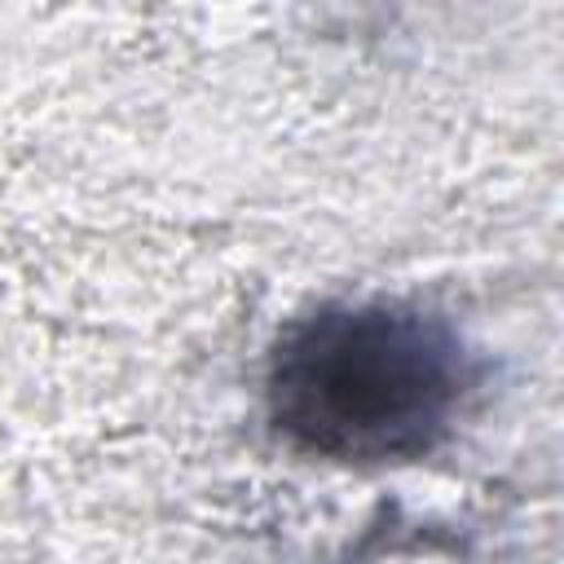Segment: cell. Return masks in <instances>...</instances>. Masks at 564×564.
Instances as JSON below:
<instances>
[{
    "label": "cell",
    "instance_id": "1",
    "mask_svg": "<svg viewBox=\"0 0 564 564\" xmlns=\"http://www.w3.org/2000/svg\"><path fill=\"white\" fill-rule=\"evenodd\" d=\"M476 388V361L445 317L410 304H326L295 322L269 361V419L326 463L427 454Z\"/></svg>",
    "mask_w": 564,
    "mask_h": 564
}]
</instances>
